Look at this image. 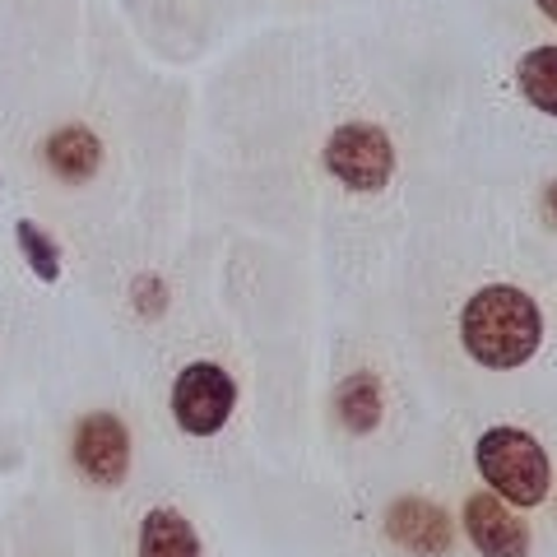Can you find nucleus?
Masks as SVG:
<instances>
[{"label": "nucleus", "instance_id": "1", "mask_svg": "<svg viewBox=\"0 0 557 557\" xmlns=\"http://www.w3.org/2000/svg\"><path fill=\"white\" fill-rule=\"evenodd\" d=\"M465 354L487 372H511L544 344V311L516 284H487L460 311Z\"/></svg>", "mask_w": 557, "mask_h": 557}, {"label": "nucleus", "instance_id": "2", "mask_svg": "<svg viewBox=\"0 0 557 557\" xmlns=\"http://www.w3.org/2000/svg\"><path fill=\"white\" fill-rule=\"evenodd\" d=\"M474 465L483 483L511 507H539L553 487L548 450L525 428H487L474 446Z\"/></svg>", "mask_w": 557, "mask_h": 557}, {"label": "nucleus", "instance_id": "3", "mask_svg": "<svg viewBox=\"0 0 557 557\" xmlns=\"http://www.w3.org/2000/svg\"><path fill=\"white\" fill-rule=\"evenodd\" d=\"M325 168L339 186L376 196V190H386L395 177V145L372 121H344V126L330 131V139H325Z\"/></svg>", "mask_w": 557, "mask_h": 557}, {"label": "nucleus", "instance_id": "4", "mask_svg": "<svg viewBox=\"0 0 557 557\" xmlns=\"http://www.w3.org/2000/svg\"><path fill=\"white\" fill-rule=\"evenodd\" d=\"M237 409V381L219 362H190L172 381V418L186 437H214Z\"/></svg>", "mask_w": 557, "mask_h": 557}, {"label": "nucleus", "instance_id": "5", "mask_svg": "<svg viewBox=\"0 0 557 557\" xmlns=\"http://www.w3.org/2000/svg\"><path fill=\"white\" fill-rule=\"evenodd\" d=\"M75 469L98 487H116L131 474V432L116 413H84L70 437Z\"/></svg>", "mask_w": 557, "mask_h": 557}, {"label": "nucleus", "instance_id": "6", "mask_svg": "<svg viewBox=\"0 0 557 557\" xmlns=\"http://www.w3.org/2000/svg\"><path fill=\"white\" fill-rule=\"evenodd\" d=\"M465 534L483 557H530V525L497 493H474L465 502Z\"/></svg>", "mask_w": 557, "mask_h": 557}, {"label": "nucleus", "instance_id": "7", "mask_svg": "<svg viewBox=\"0 0 557 557\" xmlns=\"http://www.w3.org/2000/svg\"><path fill=\"white\" fill-rule=\"evenodd\" d=\"M386 534H391V544H399L413 557H446L450 544H456L450 516L437 502H423V497H399L386 511Z\"/></svg>", "mask_w": 557, "mask_h": 557}, {"label": "nucleus", "instance_id": "8", "mask_svg": "<svg viewBox=\"0 0 557 557\" xmlns=\"http://www.w3.org/2000/svg\"><path fill=\"white\" fill-rule=\"evenodd\" d=\"M42 163L57 182L84 186V182H94L102 168V139L89 126H61L42 139Z\"/></svg>", "mask_w": 557, "mask_h": 557}, {"label": "nucleus", "instance_id": "9", "mask_svg": "<svg viewBox=\"0 0 557 557\" xmlns=\"http://www.w3.org/2000/svg\"><path fill=\"white\" fill-rule=\"evenodd\" d=\"M139 557H205V548L177 507H153L139 520Z\"/></svg>", "mask_w": 557, "mask_h": 557}, {"label": "nucleus", "instance_id": "10", "mask_svg": "<svg viewBox=\"0 0 557 557\" xmlns=\"http://www.w3.org/2000/svg\"><path fill=\"white\" fill-rule=\"evenodd\" d=\"M335 413H339V423L354 432V437H368V432H376L381 413H386V395H381L376 372L344 376L339 391H335Z\"/></svg>", "mask_w": 557, "mask_h": 557}, {"label": "nucleus", "instance_id": "11", "mask_svg": "<svg viewBox=\"0 0 557 557\" xmlns=\"http://www.w3.org/2000/svg\"><path fill=\"white\" fill-rule=\"evenodd\" d=\"M516 89L534 112L557 116V47H530L516 61Z\"/></svg>", "mask_w": 557, "mask_h": 557}, {"label": "nucleus", "instance_id": "12", "mask_svg": "<svg viewBox=\"0 0 557 557\" xmlns=\"http://www.w3.org/2000/svg\"><path fill=\"white\" fill-rule=\"evenodd\" d=\"M14 242H20V251H24V260L33 265V274H38L42 284H57V278H61V251H57V242H51L38 228V223H28V219H20Z\"/></svg>", "mask_w": 557, "mask_h": 557}, {"label": "nucleus", "instance_id": "13", "mask_svg": "<svg viewBox=\"0 0 557 557\" xmlns=\"http://www.w3.org/2000/svg\"><path fill=\"white\" fill-rule=\"evenodd\" d=\"M539 209H544L548 228H557V182H548V190H544V200H539Z\"/></svg>", "mask_w": 557, "mask_h": 557}, {"label": "nucleus", "instance_id": "14", "mask_svg": "<svg viewBox=\"0 0 557 557\" xmlns=\"http://www.w3.org/2000/svg\"><path fill=\"white\" fill-rule=\"evenodd\" d=\"M139 293H145V298H139V307H145V311H159V298H153V293H159V278H145V284H139Z\"/></svg>", "mask_w": 557, "mask_h": 557}, {"label": "nucleus", "instance_id": "15", "mask_svg": "<svg viewBox=\"0 0 557 557\" xmlns=\"http://www.w3.org/2000/svg\"><path fill=\"white\" fill-rule=\"evenodd\" d=\"M534 5H539V14H548V20L557 24V0H534Z\"/></svg>", "mask_w": 557, "mask_h": 557}]
</instances>
